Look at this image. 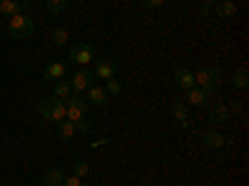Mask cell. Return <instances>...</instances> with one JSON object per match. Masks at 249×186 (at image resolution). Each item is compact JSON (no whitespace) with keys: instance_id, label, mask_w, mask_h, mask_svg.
Here are the masks:
<instances>
[{"instance_id":"obj_1","label":"cell","mask_w":249,"mask_h":186,"mask_svg":"<svg viewBox=\"0 0 249 186\" xmlns=\"http://www.w3.org/2000/svg\"><path fill=\"white\" fill-rule=\"evenodd\" d=\"M37 114H40V119H43V122H53V124H57V122L65 119L68 107H65V102L57 99V97L53 94V97H45V99L37 105Z\"/></svg>"},{"instance_id":"obj_2","label":"cell","mask_w":249,"mask_h":186,"mask_svg":"<svg viewBox=\"0 0 249 186\" xmlns=\"http://www.w3.org/2000/svg\"><path fill=\"white\" fill-rule=\"evenodd\" d=\"M8 32L18 40H25L35 32V23H33V17L28 13H18L13 17H8Z\"/></svg>"},{"instance_id":"obj_3","label":"cell","mask_w":249,"mask_h":186,"mask_svg":"<svg viewBox=\"0 0 249 186\" xmlns=\"http://www.w3.org/2000/svg\"><path fill=\"white\" fill-rule=\"evenodd\" d=\"M65 107H68V114H65V119H70V122H80V119H88L90 105H88V102L82 99L80 94H70V97L65 99Z\"/></svg>"},{"instance_id":"obj_4","label":"cell","mask_w":249,"mask_h":186,"mask_svg":"<svg viewBox=\"0 0 249 186\" xmlns=\"http://www.w3.org/2000/svg\"><path fill=\"white\" fill-rule=\"evenodd\" d=\"M68 82H70V87H72V94L88 92V87H92V82H95V72L88 70V67H80L77 72H72L68 77Z\"/></svg>"},{"instance_id":"obj_5","label":"cell","mask_w":249,"mask_h":186,"mask_svg":"<svg viewBox=\"0 0 249 186\" xmlns=\"http://www.w3.org/2000/svg\"><path fill=\"white\" fill-rule=\"evenodd\" d=\"M202 144H204L207 149H212V152H219V149H224V147H232L234 137L222 134V132H217V129H210V132L202 134Z\"/></svg>"},{"instance_id":"obj_6","label":"cell","mask_w":249,"mask_h":186,"mask_svg":"<svg viewBox=\"0 0 249 186\" xmlns=\"http://www.w3.org/2000/svg\"><path fill=\"white\" fill-rule=\"evenodd\" d=\"M70 60L75 62V65H80V67H88L90 62L95 60V47L90 43H77V45L70 47Z\"/></svg>"},{"instance_id":"obj_7","label":"cell","mask_w":249,"mask_h":186,"mask_svg":"<svg viewBox=\"0 0 249 186\" xmlns=\"http://www.w3.org/2000/svg\"><path fill=\"white\" fill-rule=\"evenodd\" d=\"M230 119H232V114H230V107H227V105H222V102H214V105L210 107V114H207V122H210L214 129L224 127V124H230Z\"/></svg>"},{"instance_id":"obj_8","label":"cell","mask_w":249,"mask_h":186,"mask_svg":"<svg viewBox=\"0 0 249 186\" xmlns=\"http://www.w3.org/2000/svg\"><path fill=\"white\" fill-rule=\"evenodd\" d=\"M70 72H68V67L62 65V62H57V60H53V62H48L45 65V70H43V77L48 79V82H60V79H65Z\"/></svg>"},{"instance_id":"obj_9","label":"cell","mask_w":249,"mask_h":186,"mask_svg":"<svg viewBox=\"0 0 249 186\" xmlns=\"http://www.w3.org/2000/svg\"><path fill=\"white\" fill-rule=\"evenodd\" d=\"M117 75V62L115 60H110V57H102V60H97V65H95V77H100V79H112Z\"/></svg>"},{"instance_id":"obj_10","label":"cell","mask_w":249,"mask_h":186,"mask_svg":"<svg viewBox=\"0 0 249 186\" xmlns=\"http://www.w3.org/2000/svg\"><path fill=\"white\" fill-rule=\"evenodd\" d=\"M107 99H110V94L105 92V87H97V85L88 87V99L85 102H88L90 107H105Z\"/></svg>"},{"instance_id":"obj_11","label":"cell","mask_w":249,"mask_h":186,"mask_svg":"<svg viewBox=\"0 0 249 186\" xmlns=\"http://www.w3.org/2000/svg\"><path fill=\"white\" fill-rule=\"evenodd\" d=\"M212 92H204L199 87H192V90H187V105H195V107H202V105H210L212 102Z\"/></svg>"},{"instance_id":"obj_12","label":"cell","mask_w":249,"mask_h":186,"mask_svg":"<svg viewBox=\"0 0 249 186\" xmlns=\"http://www.w3.org/2000/svg\"><path fill=\"white\" fill-rule=\"evenodd\" d=\"M18 13H28V3H20V0H3L0 3V17H13Z\"/></svg>"},{"instance_id":"obj_13","label":"cell","mask_w":249,"mask_h":186,"mask_svg":"<svg viewBox=\"0 0 249 186\" xmlns=\"http://www.w3.org/2000/svg\"><path fill=\"white\" fill-rule=\"evenodd\" d=\"M175 82H177L184 92L192 90V87H195V72L187 70V67H179V70H175Z\"/></svg>"},{"instance_id":"obj_14","label":"cell","mask_w":249,"mask_h":186,"mask_svg":"<svg viewBox=\"0 0 249 186\" xmlns=\"http://www.w3.org/2000/svg\"><path fill=\"white\" fill-rule=\"evenodd\" d=\"M75 137H77L75 122H70V119L57 122V139H60V141H70V139H75Z\"/></svg>"},{"instance_id":"obj_15","label":"cell","mask_w":249,"mask_h":186,"mask_svg":"<svg viewBox=\"0 0 249 186\" xmlns=\"http://www.w3.org/2000/svg\"><path fill=\"white\" fill-rule=\"evenodd\" d=\"M214 15L222 17V20L234 17V15H237V3H234V0H219L217 8H214Z\"/></svg>"},{"instance_id":"obj_16","label":"cell","mask_w":249,"mask_h":186,"mask_svg":"<svg viewBox=\"0 0 249 186\" xmlns=\"http://www.w3.org/2000/svg\"><path fill=\"white\" fill-rule=\"evenodd\" d=\"M247 85H249V72H247V67L234 70V75H232V87H234V90H247Z\"/></svg>"},{"instance_id":"obj_17","label":"cell","mask_w":249,"mask_h":186,"mask_svg":"<svg viewBox=\"0 0 249 186\" xmlns=\"http://www.w3.org/2000/svg\"><path fill=\"white\" fill-rule=\"evenodd\" d=\"M65 171H62V169H50L45 176H43V181H45V186H60L62 181H65Z\"/></svg>"},{"instance_id":"obj_18","label":"cell","mask_w":249,"mask_h":186,"mask_svg":"<svg viewBox=\"0 0 249 186\" xmlns=\"http://www.w3.org/2000/svg\"><path fill=\"white\" fill-rule=\"evenodd\" d=\"M57 99H62L65 102L70 94H72V87H70V82H68V77L65 79H60V82H55V92H53Z\"/></svg>"},{"instance_id":"obj_19","label":"cell","mask_w":249,"mask_h":186,"mask_svg":"<svg viewBox=\"0 0 249 186\" xmlns=\"http://www.w3.org/2000/svg\"><path fill=\"white\" fill-rule=\"evenodd\" d=\"M172 114L175 119L182 124V122H190V105H182V102H175L172 105Z\"/></svg>"},{"instance_id":"obj_20","label":"cell","mask_w":249,"mask_h":186,"mask_svg":"<svg viewBox=\"0 0 249 186\" xmlns=\"http://www.w3.org/2000/svg\"><path fill=\"white\" fill-rule=\"evenodd\" d=\"M72 174L80 176V179L90 176V164H88V161H82V159H75V161H72Z\"/></svg>"},{"instance_id":"obj_21","label":"cell","mask_w":249,"mask_h":186,"mask_svg":"<svg viewBox=\"0 0 249 186\" xmlns=\"http://www.w3.org/2000/svg\"><path fill=\"white\" fill-rule=\"evenodd\" d=\"M50 40H53V45L62 47V45L68 43V30H65V28H55V30L50 32Z\"/></svg>"},{"instance_id":"obj_22","label":"cell","mask_w":249,"mask_h":186,"mask_svg":"<svg viewBox=\"0 0 249 186\" xmlns=\"http://www.w3.org/2000/svg\"><path fill=\"white\" fill-rule=\"evenodd\" d=\"M204 70H207V75H210L212 90H217V87L222 85V70H219V67H204Z\"/></svg>"},{"instance_id":"obj_23","label":"cell","mask_w":249,"mask_h":186,"mask_svg":"<svg viewBox=\"0 0 249 186\" xmlns=\"http://www.w3.org/2000/svg\"><path fill=\"white\" fill-rule=\"evenodd\" d=\"M68 3H70V0H48V10H50L53 15H57V13L65 10Z\"/></svg>"},{"instance_id":"obj_24","label":"cell","mask_w":249,"mask_h":186,"mask_svg":"<svg viewBox=\"0 0 249 186\" xmlns=\"http://www.w3.org/2000/svg\"><path fill=\"white\" fill-rule=\"evenodd\" d=\"M105 92H107L110 97H117V94L122 92V85H120V82L112 77V79H107V87H105Z\"/></svg>"},{"instance_id":"obj_25","label":"cell","mask_w":249,"mask_h":186,"mask_svg":"<svg viewBox=\"0 0 249 186\" xmlns=\"http://www.w3.org/2000/svg\"><path fill=\"white\" fill-rule=\"evenodd\" d=\"M60 186H85V181H82L80 176H75V174H70V176H65V181H62Z\"/></svg>"},{"instance_id":"obj_26","label":"cell","mask_w":249,"mask_h":186,"mask_svg":"<svg viewBox=\"0 0 249 186\" xmlns=\"http://www.w3.org/2000/svg\"><path fill=\"white\" fill-rule=\"evenodd\" d=\"M140 3H142V8H147V10H157V8L164 5V0H140Z\"/></svg>"},{"instance_id":"obj_27","label":"cell","mask_w":249,"mask_h":186,"mask_svg":"<svg viewBox=\"0 0 249 186\" xmlns=\"http://www.w3.org/2000/svg\"><path fill=\"white\" fill-rule=\"evenodd\" d=\"M199 13H202V15H212V13H214V8H212V5H204V3H202V5H199Z\"/></svg>"},{"instance_id":"obj_28","label":"cell","mask_w":249,"mask_h":186,"mask_svg":"<svg viewBox=\"0 0 249 186\" xmlns=\"http://www.w3.org/2000/svg\"><path fill=\"white\" fill-rule=\"evenodd\" d=\"M102 144H107V139H97V141H92V149H95V147H102Z\"/></svg>"},{"instance_id":"obj_29","label":"cell","mask_w":249,"mask_h":186,"mask_svg":"<svg viewBox=\"0 0 249 186\" xmlns=\"http://www.w3.org/2000/svg\"><path fill=\"white\" fill-rule=\"evenodd\" d=\"M202 3H204V5H212V8H214V3H219V0H202Z\"/></svg>"},{"instance_id":"obj_30","label":"cell","mask_w":249,"mask_h":186,"mask_svg":"<svg viewBox=\"0 0 249 186\" xmlns=\"http://www.w3.org/2000/svg\"><path fill=\"white\" fill-rule=\"evenodd\" d=\"M72 3H85V0H72Z\"/></svg>"},{"instance_id":"obj_31","label":"cell","mask_w":249,"mask_h":186,"mask_svg":"<svg viewBox=\"0 0 249 186\" xmlns=\"http://www.w3.org/2000/svg\"><path fill=\"white\" fill-rule=\"evenodd\" d=\"M0 3H3V0H0Z\"/></svg>"}]
</instances>
